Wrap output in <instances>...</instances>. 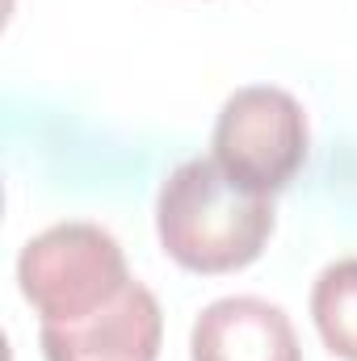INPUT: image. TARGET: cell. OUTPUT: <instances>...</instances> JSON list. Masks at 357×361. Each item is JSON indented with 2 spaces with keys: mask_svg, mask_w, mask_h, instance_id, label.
Wrapping results in <instances>:
<instances>
[{
  "mask_svg": "<svg viewBox=\"0 0 357 361\" xmlns=\"http://www.w3.org/2000/svg\"><path fill=\"white\" fill-rule=\"evenodd\" d=\"M311 319L337 357L357 361V257L337 261L315 277Z\"/></svg>",
  "mask_w": 357,
  "mask_h": 361,
  "instance_id": "obj_6",
  "label": "cell"
},
{
  "mask_svg": "<svg viewBox=\"0 0 357 361\" xmlns=\"http://www.w3.org/2000/svg\"><path fill=\"white\" fill-rule=\"evenodd\" d=\"M156 231L181 269L236 273L265 252L273 197L236 185L214 160H185L160 185Z\"/></svg>",
  "mask_w": 357,
  "mask_h": 361,
  "instance_id": "obj_1",
  "label": "cell"
},
{
  "mask_svg": "<svg viewBox=\"0 0 357 361\" xmlns=\"http://www.w3.org/2000/svg\"><path fill=\"white\" fill-rule=\"evenodd\" d=\"M164 336L160 302L147 286L131 281L118 298L72 324H42L47 361H156Z\"/></svg>",
  "mask_w": 357,
  "mask_h": 361,
  "instance_id": "obj_4",
  "label": "cell"
},
{
  "mask_svg": "<svg viewBox=\"0 0 357 361\" xmlns=\"http://www.w3.org/2000/svg\"><path fill=\"white\" fill-rule=\"evenodd\" d=\"M193 361H303L294 324L282 307L253 294L210 302L189 336Z\"/></svg>",
  "mask_w": 357,
  "mask_h": 361,
  "instance_id": "obj_5",
  "label": "cell"
},
{
  "mask_svg": "<svg viewBox=\"0 0 357 361\" xmlns=\"http://www.w3.org/2000/svg\"><path fill=\"white\" fill-rule=\"evenodd\" d=\"M214 164L253 193H282L307 164V114L286 89L248 85L236 89L214 122Z\"/></svg>",
  "mask_w": 357,
  "mask_h": 361,
  "instance_id": "obj_3",
  "label": "cell"
},
{
  "mask_svg": "<svg viewBox=\"0 0 357 361\" xmlns=\"http://www.w3.org/2000/svg\"><path fill=\"white\" fill-rule=\"evenodd\" d=\"M17 281L42 324H72L118 298L135 277L109 231L97 223H59L21 248Z\"/></svg>",
  "mask_w": 357,
  "mask_h": 361,
  "instance_id": "obj_2",
  "label": "cell"
}]
</instances>
